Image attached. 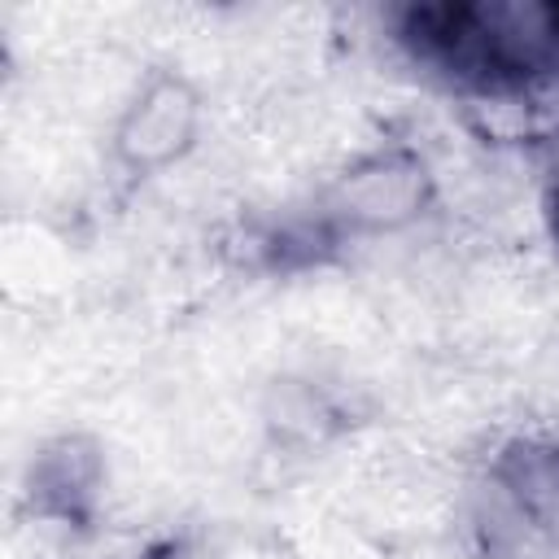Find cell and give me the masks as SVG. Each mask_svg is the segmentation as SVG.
I'll use <instances>...</instances> for the list:
<instances>
[{"instance_id": "7a4b0ae2", "label": "cell", "mask_w": 559, "mask_h": 559, "mask_svg": "<svg viewBox=\"0 0 559 559\" xmlns=\"http://www.w3.org/2000/svg\"><path fill=\"white\" fill-rule=\"evenodd\" d=\"M419 175L424 170L415 162L397 166V157H380L376 175H354V188H358V201H354L358 210L354 214H362L371 223H384L393 214H411V205L419 197Z\"/></svg>"}, {"instance_id": "6da1fadb", "label": "cell", "mask_w": 559, "mask_h": 559, "mask_svg": "<svg viewBox=\"0 0 559 559\" xmlns=\"http://www.w3.org/2000/svg\"><path fill=\"white\" fill-rule=\"evenodd\" d=\"M197 92L183 79H153L140 100L127 109L122 127H118V153L135 166V170H157L166 162H175L192 135H197Z\"/></svg>"}]
</instances>
